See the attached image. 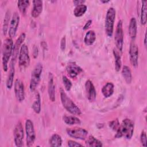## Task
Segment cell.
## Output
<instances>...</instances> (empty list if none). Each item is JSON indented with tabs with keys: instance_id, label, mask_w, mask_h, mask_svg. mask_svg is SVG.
<instances>
[{
	"instance_id": "1",
	"label": "cell",
	"mask_w": 147,
	"mask_h": 147,
	"mask_svg": "<svg viewBox=\"0 0 147 147\" xmlns=\"http://www.w3.org/2000/svg\"><path fill=\"white\" fill-rule=\"evenodd\" d=\"M134 124L133 121L129 118L124 119L117 130L115 137L116 138H120L124 137L127 140H130L134 133Z\"/></svg>"
},
{
	"instance_id": "2",
	"label": "cell",
	"mask_w": 147,
	"mask_h": 147,
	"mask_svg": "<svg viewBox=\"0 0 147 147\" xmlns=\"http://www.w3.org/2000/svg\"><path fill=\"white\" fill-rule=\"evenodd\" d=\"M14 43L11 38H6L3 43L2 49V63L5 72L8 70V63L13 54Z\"/></svg>"
},
{
	"instance_id": "3",
	"label": "cell",
	"mask_w": 147,
	"mask_h": 147,
	"mask_svg": "<svg viewBox=\"0 0 147 147\" xmlns=\"http://www.w3.org/2000/svg\"><path fill=\"white\" fill-rule=\"evenodd\" d=\"M60 93L61 102L64 109L74 115H80L82 114L80 109L67 95L62 88L60 89Z\"/></svg>"
},
{
	"instance_id": "4",
	"label": "cell",
	"mask_w": 147,
	"mask_h": 147,
	"mask_svg": "<svg viewBox=\"0 0 147 147\" xmlns=\"http://www.w3.org/2000/svg\"><path fill=\"white\" fill-rule=\"evenodd\" d=\"M116 11L114 8L110 7L106 13L105 17V32L108 37H112L114 31V22L115 20Z\"/></svg>"
},
{
	"instance_id": "5",
	"label": "cell",
	"mask_w": 147,
	"mask_h": 147,
	"mask_svg": "<svg viewBox=\"0 0 147 147\" xmlns=\"http://www.w3.org/2000/svg\"><path fill=\"white\" fill-rule=\"evenodd\" d=\"M43 66L40 63H38L34 66L31 74L29 88L32 92L36 90L41 81V76L42 72Z\"/></svg>"
},
{
	"instance_id": "6",
	"label": "cell",
	"mask_w": 147,
	"mask_h": 147,
	"mask_svg": "<svg viewBox=\"0 0 147 147\" xmlns=\"http://www.w3.org/2000/svg\"><path fill=\"white\" fill-rule=\"evenodd\" d=\"M25 132H26V142L28 146H32L36 140V133L33 122L28 119L25 121Z\"/></svg>"
},
{
	"instance_id": "7",
	"label": "cell",
	"mask_w": 147,
	"mask_h": 147,
	"mask_svg": "<svg viewBox=\"0 0 147 147\" xmlns=\"http://www.w3.org/2000/svg\"><path fill=\"white\" fill-rule=\"evenodd\" d=\"M30 56L28 46L23 44L20 48L18 55V64L21 68L28 67L30 64Z\"/></svg>"
},
{
	"instance_id": "8",
	"label": "cell",
	"mask_w": 147,
	"mask_h": 147,
	"mask_svg": "<svg viewBox=\"0 0 147 147\" xmlns=\"http://www.w3.org/2000/svg\"><path fill=\"white\" fill-rule=\"evenodd\" d=\"M114 40L117 49L120 52H122L123 46V31L122 20H119L117 23L115 32Z\"/></svg>"
},
{
	"instance_id": "9",
	"label": "cell",
	"mask_w": 147,
	"mask_h": 147,
	"mask_svg": "<svg viewBox=\"0 0 147 147\" xmlns=\"http://www.w3.org/2000/svg\"><path fill=\"white\" fill-rule=\"evenodd\" d=\"M13 136H14V141L15 145L17 147H21L24 145V129L22 125V123L19 121L16 125L14 131H13Z\"/></svg>"
},
{
	"instance_id": "10",
	"label": "cell",
	"mask_w": 147,
	"mask_h": 147,
	"mask_svg": "<svg viewBox=\"0 0 147 147\" xmlns=\"http://www.w3.org/2000/svg\"><path fill=\"white\" fill-rule=\"evenodd\" d=\"M66 132L69 137L80 140H86L88 134L87 130L83 128L78 127L67 128Z\"/></svg>"
},
{
	"instance_id": "11",
	"label": "cell",
	"mask_w": 147,
	"mask_h": 147,
	"mask_svg": "<svg viewBox=\"0 0 147 147\" xmlns=\"http://www.w3.org/2000/svg\"><path fill=\"white\" fill-rule=\"evenodd\" d=\"M20 20V15L17 12H14L13 14V16L11 18V20L10 22L9 28L8 30V34L9 37L13 38L16 36L18 27L19 25Z\"/></svg>"
},
{
	"instance_id": "12",
	"label": "cell",
	"mask_w": 147,
	"mask_h": 147,
	"mask_svg": "<svg viewBox=\"0 0 147 147\" xmlns=\"http://www.w3.org/2000/svg\"><path fill=\"white\" fill-rule=\"evenodd\" d=\"M129 60L133 67L136 68L138 65V55L139 51L137 45L132 41L130 45L129 48Z\"/></svg>"
},
{
	"instance_id": "13",
	"label": "cell",
	"mask_w": 147,
	"mask_h": 147,
	"mask_svg": "<svg viewBox=\"0 0 147 147\" xmlns=\"http://www.w3.org/2000/svg\"><path fill=\"white\" fill-rule=\"evenodd\" d=\"M14 92L17 100L20 102L25 99V88L23 82L18 79L14 82Z\"/></svg>"
},
{
	"instance_id": "14",
	"label": "cell",
	"mask_w": 147,
	"mask_h": 147,
	"mask_svg": "<svg viewBox=\"0 0 147 147\" xmlns=\"http://www.w3.org/2000/svg\"><path fill=\"white\" fill-rule=\"evenodd\" d=\"M66 71L68 75L71 78H75L81 72H83L82 68L75 62H69L66 66Z\"/></svg>"
},
{
	"instance_id": "15",
	"label": "cell",
	"mask_w": 147,
	"mask_h": 147,
	"mask_svg": "<svg viewBox=\"0 0 147 147\" xmlns=\"http://www.w3.org/2000/svg\"><path fill=\"white\" fill-rule=\"evenodd\" d=\"M84 86L87 98L90 102H94L96 97V91L94 84L90 80H87Z\"/></svg>"
},
{
	"instance_id": "16",
	"label": "cell",
	"mask_w": 147,
	"mask_h": 147,
	"mask_svg": "<svg viewBox=\"0 0 147 147\" xmlns=\"http://www.w3.org/2000/svg\"><path fill=\"white\" fill-rule=\"evenodd\" d=\"M48 94L49 100L51 102H55L56 100V88L54 82V76L51 72H49L48 75Z\"/></svg>"
},
{
	"instance_id": "17",
	"label": "cell",
	"mask_w": 147,
	"mask_h": 147,
	"mask_svg": "<svg viewBox=\"0 0 147 147\" xmlns=\"http://www.w3.org/2000/svg\"><path fill=\"white\" fill-rule=\"evenodd\" d=\"M26 37V34L25 33H22L18 38L17 39L16 42L14 44V47H13V54L11 56V60L13 61H16L17 57L18 55H19L20 50L21 48V45L23 44V42L24 41Z\"/></svg>"
},
{
	"instance_id": "18",
	"label": "cell",
	"mask_w": 147,
	"mask_h": 147,
	"mask_svg": "<svg viewBox=\"0 0 147 147\" xmlns=\"http://www.w3.org/2000/svg\"><path fill=\"white\" fill-rule=\"evenodd\" d=\"M15 61L11 60L10 63V69L6 82V86L7 89H11L13 85V80L15 74Z\"/></svg>"
},
{
	"instance_id": "19",
	"label": "cell",
	"mask_w": 147,
	"mask_h": 147,
	"mask_svg": "<svg viewBox=\"0 0 147 147\" xmlns=\"http://www.w3.org/2000/svg\"><path fill=\"white\" fill-rule=\"evenodd\" d=\"M43 9V2L41 0H34L33 1V9L31 11L32 16L37 18L42 13Z\"/></svg>"
},
{
	"instance_id": "20",
	"label": "cell",
	"mask_w": 147,
	"mask_h": 147,
	"mask_svg": "<svg viewBox=\"0 0 147 147\" xmlns=\"http://www.w3.org/2000/svg\"><path fill=\"white\" fill-rule=\"evenodd\" d=\"M129 34L132 41H134L136 38L137 33V26L136 19L134 17H132L129 22V28H128Z\"/></svg>"
},
{
	"instance_id": "21",
	"label": "cell",
	"mask_w": 147,
	"mask_h": 147,
	"mask_svg": "<svg viewBox=\"0 0 147 147\" xmlns=\"http://www.w3.org/2000/svg\"><path fill=\"white\" fill-rule=\"evenodd\" d=\"M114 85L111 82H107L102 88V93L105 98L110 97L114 93Z\"/></svg>"
},
{
	"instance_id": "22",
	"label": "cell",
	"mask_w": 147,
	"mask_h": 147,
	"mask_svg": "<svg viewBox=\"0 0 147 147\" xmlns=\"http://www.w3.org/2000/svg\"><path fill=\"white\" fill-rule=\"evenodd\" d=\"M95 40H96L95 32L92 30H90L86 33L84 38V42L86 45L90 46L92 45L94 43Z\"/></svg>"
},
{
	"instance_id": "23",
	"label": "cell",
	"mask_w": 147,
	"mask_h": 147,
	"mask_svg": "<svg viewBox=\"0 0 147 147\" xmlns=\"http://www.w3.org/2000/svg\"><path fill=\"white\" fill-rule=\"evenodd\" d=\"M41 96L38 91H36L35 93V99L32 105V107L33 111L36 114H39L41 109Z\"/></svg>"
},
{
	"instance_id": "24",
	"label": "cell",
	"mask_w": 147,
	"mask_h": 147,
	"mask_svg": "<svg viewBox=\"0 0 147 147\" xmlns=\"http://www.w3.org/2000/svg\"><path fill=\"white\" fill-rule=\"evenodd\" d=\"M121 74L126 83L127 84H130L132 80V75L130 68L127 65H124L122 67Z\"/></svg>"
},
{
	"instance_id": "25",
	"label": "cell",
	"mask_w": 147,
	"mask_h": 147,
	"mask_svg": "<svg viewBox=\"0 0 147 147\" xmlns=\"http://www.w3.org/2000/svg\"><path fill=\"white\" fill-rule=\"evenodd\" d=\"M63 121L69 125H80L81 123V121L78 117L74 115H64L63 117Z\"/></svg>"
},
{
	"instance_id": "26",
	"label": "cell",
	"mask_w": 147,
	"mask_h": 147,
	"mask_svg": "<svg viewBox=\"0 0 147 147\" xmlns=\"http://www.w3.org/2000/svg\"><path fill=\"white\" fill-rule=\"evenodd\" d=\"M62 138L61 136L57 134H53L50 137L49 140V144L50 146L54 147L61 146L62 145Z\"/></svg>"
},
{
	"instance_id": "27",
	"label": "cell",
	"mask_w": 147,
	"mask_h": 147,
	"mask_svg": "<svg viewBox=\"0 0 147 147\" xmlns=\"http://www.w3.org/2000/svg\"><path fill=\"white\" fill-rule=\"evenodd\" d=\"M86 144L87 146L90 147H100L103 146L102 142L92 135L88 136L87 138Z\"/></svg>"
},
{
	"instance_id": "28",
	"label": "cell",
	"mask_w": 147,
	"mask_h": 147,
	"mask_svg": "<svg viewBox=\"0 0 147 147\" xmlns=\"http://www.w3.org/2000/svg\"><path fill=\"white\" fill-rule=\"evenodd\" d=\"M147 1H142V6L141 9V13H140V23L142 25H145L146 23L147 20Z\"/></svg>"
},
{
	"instance_id": "29",
	"label": "cell",
	"mask_w": 147,
	"mask_h": 147,
	"mask_svg": "<svg viewBox=\"0 0 147 147\" xmlns=\"http://www.w3.org/2000/svg\"><path fill=\"white\" fill-rule=\"evenodd\" d=\"M113 55L115 59V69L117 72L119 71L122 65L121 61V56L120 54V52L116 49H113Z\"/></svg>"
},
{
	"instance_id": "30",
	"label": "cell",
	"mask_w": 147,
	"mask_h": 147,
	"mask_svg": "<svg viewBox=\"0 0 147 147\" xmlns=\"http://www.w3.org/2000/svg\"><path fill=\"white\" fill-rule=\"evenodd\" d=\"M87 10V7L86 5L82 4L75 6L74 9V14L76 17H80L83 16Z\"/></svg>"
},
{
	"instance_id": "31",
	"label": "cell",
	"mask_w": 147,
	"mask_h": 147,
	"mask_svg": "<svg viewBox=\"0 0 147 147\" xmlns=\"http://www.w3.org/2000/svg\"><path fill=\"white\" fill-rule=\"evenodd\" d=\"M11 13L10 11L9 10H8L5 14V18H4V21H3V28H2V31H3V33L4 35L6 34V33L7 32L8 28H9V25H10V22L11 20L10 18V15Z\"/></svg>"
},
{
	"instance_id": "32",
	"label": "cell",
	"mask_w": 147,
	"mask_h": 147,
	"mask_svg": "<svg viewBox=\"0 0 147 147\" xmlns=\"http://www.w3.org/2000/svg\"><path fill=\"white\" fill-rule=\"evenodd\" d=\"M30 1L28 0L18 1L17 2V6L20 11L24 15L26 14L27 8L29 6Z\"/></svg>"
},
{
	"instance_id": "33",
	"label": "cell",
	"mask_w": 147,
	"mask_h": 147,
	"mask_svg": "<svg viewBox=\"0 0 147 147\" xmlns=\"http://www.w3.org/2000/svg\"><path fill=\"white\" fill-rule=\"evenodd\" d=\"M62 80L64 88L67 91H69L72 86V83L71 81L65 75H63L62 77Z\"/></svg>"
},
{
	"instance_id": "34",
	"label": "cell",
	"mask_w": 147,
	"mask_h": 147,
	"mask_svg": "<svg viewBox=\"0 0 147 147\" xmlns=\"http://www.w3.org/2000/svg\"><path fill=\"white\" fill-rule=\"evenodd\" d=\"M119 121L118 119V118H116L111 121H110L109 122V127L113 130L114 131H117V129H118L119 126Z\"/></svg>"
},
{
	"instance_id": "35",
	"label": "cell",
	"mask_w": 147,
	"mask_h": 147,
	"mask_svg": "<svg viewBox=\"0 0 147 147\" xmlns=\"http://www.w3.org/2000/svg\"><path fill=\"white\" fill-rule=\"evenodd\" d=\"M140 141L142 144V145L144 147L146 146V143H147V138H146V132L143 130L142 131L141 135H140Z\"/></svg>"
},
{
	"instance_id": "36",
	"label": "cell",
	"mask_w": 147,
	"mask_h": 147,
	"mask_svg": "<svg viewBox=\"0 0 147 147\" xmlns=\"http://www.w3.org/2000/svg\"><path fill=\"white\" fill-rule=\"evenodd\" d=\"M68 146L69 147H79L83 146V145L73 140H69L68 141Z\"/></svg>"
},
{
	"instance_id": "37",
	"label": "cell",
	"mask_w": 147,
	"mask_h": 147,
	"mask_svg": "<svg viewBox=\"0 0 147 147\" xmlns=\"http://www.w3.org/2000/svg\"><path fill=\"white\" fill-rule=\"evenodd\" d=\"M66 47V38L65 36H63L60 41V49L62 51H64Z\"/></svg>"
},
{
	"instance_id": "38",
	"label": "cell",
	"mask_w": 147,
	"mask_h": 147,
	"mask_svg": "<svg viewBox=\"0 0 147 147\" xmlns=\"http://www.w3.org/2000/svg\"><path fill=\"white\" fill-rule=\"evenodd\" d=\"M92 21L91 20H88L87 22L86 23V24L84 25V26H83V29L84 30H87V29H88L90 28V26H91V25L92 24Z\"/></svg>"
},
{
	"instance_id": "39",
	"label": "cell",
	"mask_w": 147,
	"mask_h": 147,
	"mask_svg": "<svg viewBox=\"0 0 147 147\" xmlns=\"http://www.w3.org/2000/svg\"><path fill=\"white\" fill-rule=\"evenodd\" d=\"M85 2H86L85 1H83V0H75V1H73V3H74V5L75 6H76L78 5L84 4V3Z\"/></svg>"
},
{
	"instance_id": "40",
	"label": "cell",
	"mask_w": 147,
	"mask_h": 147,
	"mask_svg": "<svg viewBox=\"0 0 147 147\" xmlns=\"http://www.w3.org/2000/svg\"><path fill=\"white\" fill-rule=\"evenodd\" d=\"M144 44L145 47L146 48V33H145V36H144Z\"/></svg>"
},
{
	"instance_id": "41",
	"label": "cell",
	"mask_w": 147,
	"mask_h": 147,
	"mask_svg": "<svg viewBox=\"0 0 147 147\" xmlns=\"http://www.w3.org/2000/svg\"><path fill=\"white\" fill-rule=\"evenodd\" d=\"M100 2L103 3H109L110 2V1H104V0H101Z\"/></svg>"
}]
</instances>
